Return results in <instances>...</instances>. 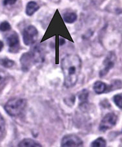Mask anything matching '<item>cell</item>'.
I'll use <instances>...</instances> for the list:
<instances>
[{"instance_id":"cell-9","label":"cell","mask_w":122,"mask_h":147,"mask_svg":"<svg viewBox=\"0 0 122 147\" xmlns=\"http://www.w3.org/2000/svg\"><path fill=\"white\" fill-rule=\"evenodd\" d=\"M93 90L96 94H101V93L107 92L108 86L102 81H96L93 84Z\"/></svg>"},{"instance_id":"cell-1","label":"cell","mask_w":122,"mask_h":147,"mask_svg":"<svg viewBox=\"0 0 122 147\" xmlns=\"http://www.w3.org/2000/svg\"><path fill=\"white\" fill-rule=\"evenodd\" d=\"M82 62L78 55H67L62 60V69L64 76V86L70 88L77 83L80 77Z\"/></svg>"},{"instance_id":"cell-5","label":"cell","mask_w":122,"mask_h":147,"mask_svg":"<svg viewBox=\"0 0 122 147\" xmlns=\"http://www.w3.org/2000/svg\"><path fill=\"white\" fill-rule=\"evenodd\" d=\"M118 121V116L114 112L107 113L103 117L99 126V130L101 131H105L113 128L116 125Z\"/></svg>"},{"instance_id":"cell-7","label":"cell","mask_w":122,"mask_h":147,"mask_svg":"<svg viewBox=\"0 0 122 147\" xmlns=\"http://www.w3.org/2000/svg\"><path fill=\"white\" fill-rule=\"evenodd\" d=\"M116 55L113 52H110L107 56L105 59L104 60L103 62V67L102 69L100 70V77H105L110 71V70L113 69L114 66V64H115L116 62Z\"/></svg>"},{"instance_id":"cell-20","label":"cell","mask_w":122,"mask_h":147,"mask_svg":"<svg viewBox=\"0 0 122 147\" xmlns=\"http://www.w3.org/2000/svg\"><path fill=\"white\" fill-rule=\"evenodd\" d=\"M5 78H6L5 73L2 71H0V84L4 82V80H5Z\"/></svg>"},{"instance_id":"cell-21","label":"cell","mask_w":122,"mask_h":147,"mask_svg":"<svg viewBox=\"0 0 122 147\" xmlns=\"http://www.w3.org/2000/svg\"><path fill=\"white\" fill-rule=\"evenodd\" d=\"M3 47H4V43L2 42L1 40H0V52H1L2 49H3Z\"/></svg>"},{"instance_id":"cell-11","label":"cell","mask_w":122,"mask_h":147,"mask_svg":"<svg viewBox=\"0 0 122 147\" xmlns=\"http://www.w3.org/2000/svg\"><path fill=\"white\" fill-rule=\"evenodd\" d=\"M17 146L21 147H37V146H42L41 144L36 141L32 139L26 138L23 139L21 141L17 144Z\"/></svg>"},{"instance_id":"cell-15","label":"cell","mask_w":122,"mask_h":147,"mask_svg":"<svg viewBox=\"0 0 122 147\" xmlns=\"http://www.w3.org/2000/svg\"><path fill=\"white\" fill-rule=\"evenodd\" d=\"M106 145L107 142L105 139L103 138H98L90 144V146L93 147H104L106 146Z\"/></svg>"},{"instance_id":"cell-17","label":"cell","mask_w":122,"mask_h":147,"mask_svg":"<svg viewBox=\"0 0 122 147\" xmlns=\"http://www.w3.org/2000/svg\"><path fill=\"white\" fill-rule=\"evenodd\" d=\"M113 99L116 106L119 108L122 109V93L114 95Z\"/></svg>"},{"instance_id":"cell-6","label":"cell","mask_w":122,"mask_h":147,"mask_svg":"<svg viewBox=\"0 0 122 147\" xmlns=\"http://www.w3.org/2000/svg\"><path fill=\"white\" fill-rule=\"evenodd\" d=\"M5 40L9 47V52L17 53L20 49V43L19 36L16 32H12L6 35Z\"/></svg>"},{"instance_id":"cell-14","label":"cell","mask_w":122,"mask_h":147,"mask_svg":"<svg viewBox=\"0 0 122 147\" xmlns=\"http://www.w3.org/2000/svg\"><path fill=\"white\" fill-rule=\"evenodd\" d=\"M88 90L84 89L81 91L78 95V98H79V100H80V105H85V104H87L88 101Z\"/></svg>"},{"instance_id":"cell-16","label":"cell","mask_w":122,"mask_h":147,"mask_svg":"<svg viewBox=\"0 0 122 147\" xmlns=\"http://www.w3.org/2000/svg\"><path fill=\"white\" fill-rule=\"evenodd\" d=\"M5 130V122L3 117L0 113V140L4 138Z\"/></svg>"},{"instance_id":"cell-8","label":"cell","mask_w":122,"mask_h":147,"mask_svg":"<svg viewBox=\"0 0 122 147\" xmlns=\"http://www.w3.org/2000/svg\"><path fill=\"white\" fill-rule=\"evenodd\" d=\"M83 142L80 138L74 134L66 135L62 139L61 146L63 147L82 146Z\"/></svg>"},{"instance_id":"cell-4","label":"cell","mask_w":122,"mask_h":147,"mask_svg":"<svg viewBox=\"0 0 122 147\" xmlns=\"http://www.w3.org/2000/svg\"><path fill=\"white\" fill-rule=\"evenodd\" d=\"M38 31L34 25H28L23 31V40L26 45H32L38 39Z\"/></svg>"},{"instance_id":"cell-10","label":"cell","mask_w":122,"mask_h":147,"mask_svg":"<svg viewBox=\"0 0 122 147\" xmlns=\"http://www.w3.org/2000/svg\"><path fill=\"white\" fill-rule=\"evenodd\" d=\"M40 9L38 4L34 1H29L27 4L26 9H25V13L29 16H31L36 12H37Z\"/></svg>"},{"instance_id":"cell-3","label":"cell","mask_w":122,"mask_h":147,"mask_svg":"<svg viewBox=\"0 0 122 147\" xmlns=\"http://www.w3.org/2000/svg\"><path fill=\"white\" fill-rule=\"evenodd\" d=\"M27 106V100L22 98H13L9 100L4 106L7 113L12 117H16L23 113Z\"/></svg>"},{"instance_id":"cell-12","label":"cell","mask_w":122,"mask_h":147,"mask_svg":"<svg viewBox=\"0 0 122 147\" xmlns=\"http://www.w3.org/2000/svg\"><path fill=\"white\" fill-rule=\"evenodd\" d=\"M78 18L77 14L73 12H67L63 14V19L67 24H73Z\"/></svg>"},{"instance_id":"cell-2","label":"cell","mask_w":122,"mask_h":147,"mask_svg":"<svg viewBox=\"0 0 122 147\" xmlns=\"http://www.w3.org/2000/svg\"><path fill=\"white\" fill-rule=\"evenodd\" d=\"M44 53L39 46L34 47L29 52L25 53L20 58L21 69L23 71H27L32 65L44 62Z\"/></svg>"},{"instance_id":"cell-13","label":"cell","mask_w":122,"mask_h":147,"mask_svg":"<svg viewBox=\"0 0 122 147\" xmlns=\"http://www.w3.org/2000/svg\"><path fill=\"white\" fill-rule=\"evenodd\" d=\"M15 64V62L14 60L9 59L7 57L0 58V65L1 66L5 68H11L13 67Z\"/></svg>"},{"instance_id":"cell-19","label":"cell","mask_w":122,"mask_h":147,"mask_svg":"<svg viewBox=\"0 0 122 147\" xmlns=\"http://www.w3.org/2000/svg\"><path fill=\"white\" fill-rule=\"evenodd\" d=\"M17 0H3V4L5 6H9V5H13L16 3Z\"/></svg>"},{"instance_id":"cell-18","label":"cell","mask_w":122,"mask_h":147,"mask_svg":"<svg viewBox=\"0 0 122 147\" xmlns=\"http://www.w3.org/2000/svg\"><path fill=\"white\" fill-rule=\"evenodd\" d=\"M11 29V25L7 21H3L0 24V31L6 32Z\"/></svg>"}]
</instances>
